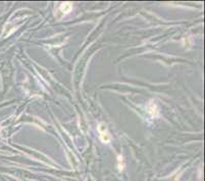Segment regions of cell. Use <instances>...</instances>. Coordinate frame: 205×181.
<instances>
[{"label": "cell", "mask_w": 205, "mask_h": 181, "mask_svg": "<svg viewBox=\"0 0 205 181\" xmlns=\"http://www.w3.org/2000/svg\"><path fill=\"white\" fill-rule=\"evenodd\" d=\"M98 131L100 133V139H101L103 142H109L110 135H109L108 131H107V129H106L105 125L100 124L99 127H98Z\"/></svg>", "instance_id": "1"}, {"label": "cell", "mask_w": 205, "mask_h": 181, "mask_svg": "<svg viewBox=\"0 0 205 181\" xmlns=\"http://www.w3.org/2000/svg\"><path fill=\"white\" fill-rule=\"evenodd\" d=\"M71 4L70 3H63V4L60 5V11L63 12V14H68L71 11Z\"/></svg>", "instance_id": "2"}]
</instances>
